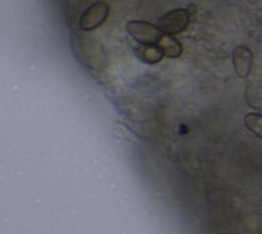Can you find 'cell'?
<instances>
[{
  "instance_id": "cell-5",
  "label": "cell",
  "mask_w": 262,
  "mask_h": 234,
  "mask_svg": "<svg viewBox=\"0 0 262 234\" xmlns=\"http://www.w3.org/2000/svg\"><path fill=\"white\" fill-rule=\"evenodd\" d=\"M158 46L163 50L164 55H167L168 58H179L182 53L181 44L169 34H163Z\"/></svg>"
},
{
  "instance_id": "cell-1",
  "label": "cell",
  "mask_w": 262,
  "mask_h": 234,
  "mask_svg": "<svg viewBox=\"0 0 262 234\" xmlns=\"http://www.w3.org/2000/svg\"><path fill=\"white\" fill-rule=\"evenodd\" d=\"M127 32L135 41L142 45H158L164 34L158 25L139 20L128 21Z\"/></svg>"
},
{
  "instance_id": "cell-2",
  "label": "cell",
  "mask_w": 262,
  "mask_h": 234,
  "mask_svg": "<svg viewBox=\"0 0 262 234\" xmlns=\"http://www.w3.org/2000/svg\"><path fill=\"white\" fill-rule=\"evenodd\" d=\"M190 23V13L188 9L177 8L165 13L158 20V27L164 34L176 36L184 32Z\"/></svg>"
},
{
  "instance_id": "cell-3",
  "label": "cell",
  "mask_w": 262,
  "mask_h": 234,
  "mask_svg": "<svg viewBox=\"0 0 262 234\" xmlns=\"http://www.w3.org/2000/svg\"><path fill=\"white\" fill-rule=\"evenodd\" d=\"M109 6L105 2H97L84 11L80 18V28L83 30H93L102 25L109 16Z\"/></svg>"
},
{
  "instance_id": "cell-4",
  "label": "cell",
  "mask_w": 262,
  "mask_h": 234,
  "mask_svg": "<svg viewBox=\"0 0 262 234\" xmlns=\"http://www.w3.org/2000/svg\"><path fill=\"white\" fill-rule=\"evenodd\" d=\"M232 63L238 78H247L253 67V53L244 45L236 46L232 51Z\"/></svg>"
},
{
  "instance_id": "cell-7",
  "label": "cell",
  "mask_w": 262,
  "mask_h": 234,
  "mask_svg": "<svg viewBox=\"0 0 262 234\" xmlns=\"http://www.w3.org/2000/svg\"><path fill=\"white\" fill-rule=\"evenodd\" d=\"M244 123H245V126H247L250 132L262 140V114H258V113L247 114L244 119Z\"/></svg>"
},
{
  "instance_id": "cell-6",
  "label": "cell",
  "mask_w": 262,
  "mask_h": 234,
  "mask_svg": "<svg viewBox=\"0 0 262 234\" xmlns=\"http://www.w3.org/2000/svg\"><path fill=\"white\" fill-rule=\"evenodd\" d=\"M138 53L142 61L148 65H155L164 57L163 50L158 45H142V48L138 49Z\"/></svg>"
}]
</instances>
